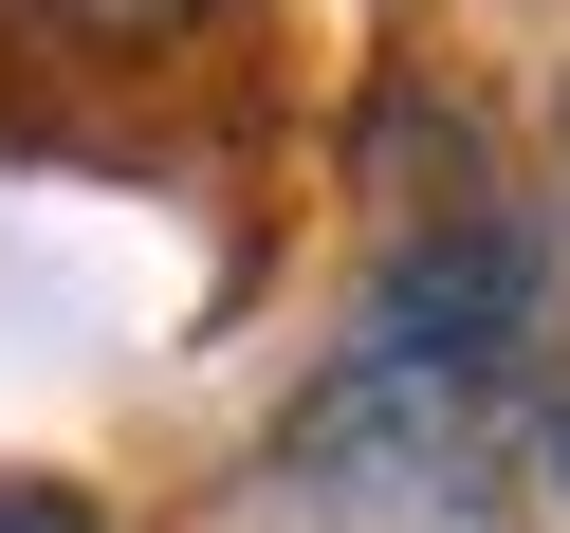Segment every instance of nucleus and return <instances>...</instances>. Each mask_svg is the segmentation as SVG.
Instances as JSON below:
<instances>
[{
	"label": "nucleus",
	"instance_id": "obj_3",
	"mask_svg": "<svg viewBox=\"0 0 570 533\" xmlns=\"http://www.w3.org/2000/svg\"><path fill=\"white\" fill-rule=\"evenodd\" d=\"M0 533H92V496L75 478H0Z\"/></svg>",
	"mask_w": 570,
	"mask_h": 533
},
{
	"label": "nucleus",
	"instance_id": "obj_2",
	"mask_svg": "<svg viewBox=\"0 0 570 533\" xmlns=\"http://www.w3.org/2000/svg\"><path fill=\"white\" fill-rule=\"evenodd\" d=\"M38 19H56V38H92V56H166L203 0H38Z\"/></svg>",
	"mask_w": 570,
	"mask_h": 533
},
{
	"label": "nucleus",
	"instance_id": "obj_4",
	"mask_svg": "<svg viewBox=\"0 0 570 533\" xmlns=\"http://www.w3.org/2000/svg\"><path fill=\"white\" fill-rule=\"evenodd\" d=\"M552 478H570V386H552Z\"/></svg>",
	"mask_w": 570,
	"mask_h": 533
},
{
	"label": "nucleus",
	"instance_id": "obj_1",
	"mask_svg": "<svg viewBox=\"0 0 570 533\" xmlns=\"http://www.w3.org/2000/svg\"><path fill=\"white\" fill-rule=\"evenodd\" d=\"M533 313H552V258H533L497 203H442V221L386 258L368 349L295 405V478L313 496H386L405 460H460V423H479V386L515 368Z\"/></svg>",
	"mask_w": 570,
	"mask_h": 533
}]
</instances>
